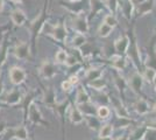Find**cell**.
I'll list each match as a JSON object with an SVG mask.
<instances>
[{
    "label": "cell",
    "instance_id": "f6af8a7d",
    "mask_svg": "<svg viewBox=\"0 0 156 140\" xmlns=\"http://www.w3.org/2000/svg\"><path fill=\"white\" fill-rule=\"evenodd\" d=\"M2 91H4V84H2V82L0 81V95L2 93Z\"/></svg>",
    "mask_w": 156,
    "mask_h": 140
},
{
    "label": "cell",
    "instance_id": "5bb4252c",
    "mask_svg": "<svg viewBox=\"0 0 156 140\" xmlns=\"http://www.w3.org/2000/svg\"><path fill=\"white\" fill-rule=\"evenodd\" d=\"M110 103L112 104V106L114 107V111L117 113L118 117H126V118H130L129 113L127 111V109L125 107V105L122 104V102L120 98H117L114 96H112L110 98Z\"/></svg>",
    "mask_w": 156,
    "mask_h": 140
},
{
    "label": "cell",
    "instance_id": "f5cc1de1",
    "mask_svg": "<svg viewBox=\"0 0 156 140\" xmlns=\"http://www.w3.org/2000/svg\"><path fill=\"white\" fill-rule=\"evenodd\" d=\"M66 1H80V0H66Z\"/></svg>",
    "mask_w": 156,
    "mask_h": 140
},
{
    "label": "cell",
    "instance_id": "3957f363",
    "mask_svg": "<svg viewBox=\"0 0 156 140\" xmlns=\"http://www.w3.org/2000/svg\"><path fill=\"white\" fill-rule=\"evenodd\" d=\"M48 34L51 35L52 39L55 41L64 43L65 40H66V36H68V31H66L65 22L63 21V19H61L56 25L50 26V31L48 32Z\"/></svg>",
    "mask_w": 156,
    "mask_h": 140
},
{
    "label": "cell",
    "instance_id": "7a4b0ae2",
    "mask_svg": "<svg viewBox=\"0 0 156 140\" xmlns=\"http://www.w3.org/2000/svg\"><path fill=\"white\" fill-rule=\"evenodd\" d=\"M128 36H129V46L127 49V56L129 57L130 60L133 61L134 66L140 70L141 68V55H140V48L137 45L136 36H135V32H134V25L132 26L130 31L128 32Z\"/></svg>",
    "mask_w": 156,
    "mask_h": 140
},
{
    "label": "cell",
    "instance_id": "60d3db41",
    "mask_svg": "<svg viewBox=\"0 0 156 140\" xmlns=\"http://www.w3.org/2000/svg\"><path fill=\"white\" fill-rule=\"evenodd\" d=\"M75 87L73 84L71 83V81L70 80H66V81H64L63 83H62V89L64 90L65 92H69V91H71L72 90V88Z\"/></svg>",
    "mask_w": 156,
    "mask_h": 140
},
{
    "label": "cell",
    "instance_id": "6da1fadb",
    "mask_svg": "<svg viewBox=\"0 0 156 140\" xmlns=\"http://www.w3.org/2000/svg\"><path fill=\"white\" fill-rule=\"evenodd\" d=\"M48 6H47V0L44 1V5L42 7V9L40 11V13L37 14V16L34 19L33 21H30V23L28 25L29 28V32L32 35V53L35 54L36 52V42H37V38L39 35L42 33L43 28L46 26L47 20L49 18V14H48Z\"/></svg>",
    "mask_w": 156,
    "mask_h": 140
},
{
    "label": "cell",
    "instance_id": "816d5d0a",
    "mask_svg": "<svg viewBox=\"0 0 156 140\" xmlns=\"http://www.w3.org/2000/svg\"><path fill=\"white\" fill-rule=\"evenodd\" d=\"M154 85H155V92H156V78H155V81H154Z\"/></svg>",
    "mask_w": 156,
    "mask_h": 140
},
{
    "label": "cell",
    "instance_id": "1f68e13d",
    "mask_svg": "<svg viewBox=\"0 0 156 140\" xmlns=\"http://www.w3.org/2000/svg\"><path fill=\"white\" fill-rule=\"evenodd\" d=\"M111 114V110L106 105H100L97 109V117L100 120H106Z\"/></svg>",
    "mask_w": 156,
    "mask_h": 140
},
{
    "label": "cell",
    "instance_id": "9c48e42d",
    "mask_svg": "<svg viewBox=\"0 0 156 140\" xmlns=\"http://www.w3.org/2000/svg\"><path fill=\"white\" fill-rule=\"evenodd\" d=\"M27 77L26 71L20 67H13L11 68L9 70V78H11V82L13 83L14 85H19V84H22Z\"/></svg>",
    "mask_w": 156,
    "mask_h": 140
},
{
    "label": "cell",
    "instance_id": "d4e9b609",
    "mask_svg": "<svg viewBox=\"0 0 156 140\" xmlns=\"http://www.w3.org/2000/svg\"><path fill=\"white\" fill-rule=\"evenodd\" d=\"M148 131L147 125H142V126L136 127L129 135V140H142L144 138V135Z\"/></svg>",
    "mask_w": 156,
    "mask_h": 140
},
{
    "label": "cell",
    "instance_id": "d6986e66",
    "mask_svg": "<svg viewBox=\"0 0 156 140\" xmlns=\"http://www.w3.org/2000/svg\"><path fill=\"white\" fill-rule=\"evenodd\" d=\"M23 99V96H22V93L20 92L19 90H12L11 92L7 95L6 97H5V103L8 104V105H16V104H19L21 103Z\"/></svg>",
    "mask_w": 156,
    "mask_h": 140
},
{
    "label": "cell",
    "instance_id": "9a60e30c",
    "mask_svg": "<svg viewBox=\"0 0 156 140\" xmlns=\"http://www.w3.org/2000/svg\"><path fill=\"white\" fill-rule=\"evenodd\" d=\"M89 7H90L89 19L96 16L99 12H101L104 9H107L106 4H105V0H89Z\"/></svg>",
    "mask_w": 156,
    "mask_h": 140
},
{
    "label": "cell",
    "instance_id": "e0dca14e",
    "mask_svg": "<svg viewBox=\"0 0 156 140\" xmlns=\"http://www.w3.org/2000/svg\"><path fill=\"white\" fill-rule=\"evenodd\" d=\"M11 20L15 26L21 27L27 22V16L22 9L16 8V9L12 11V13H11Z\"/></svg>",
    "mask_w": 156,
    "mask_h": 140
},
{
    "label": "cell",
    "instance_id": "7bdbcfd3",
    "mask_svg": "<svg viewBox=\"0 0 156 140\" xmlns=\"http://www.w3.org/2000/svg\"><path fill=\"white\" fill-rule=\"evenodd\" d=\"M6 130V123L5 121H0V134L4 133Z\"/></svg>",
    "mask_w": 156,
    "mask_h": 140
},
{
    "label": "cell",
    "instance_id": "5b68a950",
    "mask_svg": "<svg viewBox=\"0 0 156 140\" xmlns=\"http://www.w3.org/2000/svg\"><path fill=\"white\" fill-rule=\"evenodd\" d=\"M84 1L85 0H80V1H66V0H59L61 6L64 7L66 11H69L73 15H78V14H84Z\"/></svg>",
    "mask_w": 156,
    "mask_h": 140
},
{
    "label": "cell",
    "instance_id": "bcb514c9",
    "mask_svg": "<svg viewBox=\"0 0 156 140\" xmlns=\"http://www.w3.org/2000/svg\"><path fill=\"white\" fill-rule=\"evenodd\" d=\"M143 1H146V0H133L134 5H137V4H140V2H143Z\"/></svg>",
    "mask_w": 156,
    "mask_h": 140
},
{
    "label": "cell",
    "instance_id": "e575fe53",
    "mask_svg": "<svg viewBox=\"0 0 156 140\" xmlns=\"http://www.w3.org/2000/svg\"><path fill=\"white\" fill-rule=\"evenodd\" d=\"M114 82H115V85H117V88L121 91V93H124L125 89L127 88V82L119 75L118 73H114Z\"/></svg>",
    "mask_w": 156,
    "mask_h": 140
},
{
    "label": "cell",
    "instance_id": "ba28073f",
    "mask_svg": "<svg viewBox=\"0 0 156 140\" xmlns=\"http://www.w3.org/2000/svg\"><path fill=\"white\" fill-rule=\"evenodd\" d=\"M40 75L44 80H51L52 77L56 75V66L52 63L50 60H44L39 68Z\"/></svg>",
    "mask_w": 156,
    "mask_h": 140
},
{
    "label": "cell",
    "instance_id": "ac0fdd59",
    "mask_svg": "<svg viewBox=\"0 0 156 140\" xmlns=\"http://www.w3.org/2000/svg\"><path fill=\"white\" fill-rule=\"evenodd\" d=\"M111 66L115 71H122L126 66H127V61L125 59L124 55H113L111 57Z\"/></svg>",
    "mask_w": 156,
    "mask_h": 140
},
{
    "label": "cell",
    "instance_id": "277c9868",
    "mask_svg": "<svg viewBox=\"0 0 156 140\" xmlns=\"http://www.w3.org/2000/svg\"><path fill=\"white\" fill-rule=\"evenodd\" d=\"M72 28L79 34H86L89 32V20L87 16H85L83 14H78L75 15L71 20Z\"/></svg>",
    "mask_w": 156,
    "mask_h": 140
},
{
    "label": "cell",
    "instance_id": "7c38bea8",
    "mask_svg": "<svg viewBox=\"0 0 156 140\" xmlns=\"http://www.w3.org/2000/svg\"><path fill=\"white\" fill-rule=\"evenodd\" d=\"M147 67L154 68L156 70V34L151 38L147 53Z\"/></svg>",
    "mask_w": 156,
    "mask_h": 140
},
{
    "label": "cell",
    "instance_id": "30bf717a",
    "mask_svg": "<svg viewBox=\"0 0 156 140\" xmlns=\"http://www.w3.org/2000/svg\"><path fill=\"white\" fill-rule=\"evenodd\" d=\"M128 87L132 89V91L136 95H140L141 92V89L143 85V77L140 73H134L129 77V80L127 82Z\"/></svg>",
    "mask_w": 156,
    "mask_h": 140
},
{
    "label": "cell",
    "instance_id": "f35d334b",
    "mask_svg": "<svg viewBox=\"0 0 156 140\" xmlns=\"http://www.w3.org/2000/svg\"><path fill=\"white\" fill-rule=\"evenodd\" d=\"M66 57H68V53L65 52L64 49H59L58 52L56 53V55H55V60H56V62H57V63H59V64H63V63H65Z\"/></svg>",
    "mask_w": 156,
    "mask_h": 140
},
{
    "label": "cell",
    "instance_id": "603a6c76",
    "mask_svg": "<svg viewBox=\"0 0 156 140\" xmlns=\"http://www.w3.org/2000/svg\"><path fill=\"white\" fill-rule=\"evenodd\" d=\"M101 76H103V69L101 68H90L85 73V80L87 82H91V81L101 78Z\"/></svg>",
    "mask_w": 156,
    "mask_h": 140
},
{
    "label": "cell",
    "instance_id": "836d02e7",
    "mask_svg": "<svg viewBox=\"0 0 156 140\" xmlns=\"http://www.w3.org/2000/svg\"><path fill=\"white\" fill-rule=\"evenodd\" d=\"M112 31H113V28L108 25H106L105 22H103L99 28H98V36H100V38H107V36H110V34L112 33Z\"/></svg>",
    "mask_w": 156,
    "mask_h": 140
},
{
    "label": "cell",
    "instance_id": "4fadbf2b",
    "mask_svg": "<svg viewBox=\"0 0 156 140\" xmlns=\"http://www.w3.org/2000/svg\"><path fill=\"white\" fill-rule=\"evenodd\" d=\"M128 46H129V36H128V34H124L122 36L118 38L117 40L114 41V50L119 55H125L127 53Z\"/></svg>",
    "mask_w": 156,
    "mask_h": 140
},
{
    "label": "cell",
    "instance_id": "d590c367",
    "mask_svg": "<svg viewBox=\"0 0 156 140\" xmlns=\"http://www.w3.org/2000/svg\"><path fill=\"white\" fill-rule=\"evenodd\" d=\"M89 85L91 88H93L94 90H97V91H103L105 88H106V81L103 80V78H98V80L89 82Z\"/></svg>",
    "mask_w": 156,
    "mask_h": 140
},
{
    "label": "cell",
    "instance_id": "52a82bcc",
    "mask_svg": "<svg viewBox=\"0 0 156 140\" xmlns=\"http://www.w3.org/2000/svg\"><path fill=\"white\" fill-rule=\"evenodd\" d=\"M14 55L16 59L19 60H27L30 57V53H32V49L29 47V43L28 42H25V41H19L15 47H14Z\"/></svg>",
    "mask_w": 156,
    "mask_h": 140
},
{
    "label": "cell",
    "instance_id": "ffe728a7",
    "mask_svg": "<svg viewBox=\"0 0 156 140\" xmlns=\"http://www.w3.org/2000/svg\"><path fill=\"white\" fill-rule=\"evenodd\" d=\"M69 118L71 120L72 124L78 125L82 124L84 121V114L80 112V110L78 109V106H71L70 107V112H69Z\"/></svg>",
    "mask_w": 156,
    "mask_h": 140
},
{
    "label": "cell",
    "instance_id": "f1b7e54d",
    "mask_svg": "<svg viewBox=\"0 0 156 140\" xmlns=\"http://www.w3.org/2000/svg\"><path fill=\"white\" fill-rule=\"evenodd\" d=\"M86 42H87V40H86V38H85L84 34L77 33V35H76L71 41V47L72 48H75V49H80Z\"/></svg>",
    "mask_w": 156,
    "mask_h": 140
},
{
    "label": "cell",
    "instance_id": "f546056e",
    "mask_svg": "<svg viewBox=\"0 0 156 140\" xmlns=\"http://www.w3.org/2000/svg\"><path fill=\"white\" fill-rule=\"evenodd\" d=\"M113 133V125L105 124L99 128V138H111Z\"/></svg>",
    "mask_w": 156,
    "mask_h": 140
},
{
    "label": "cell",
    "instance_id": "11a10c76",
    "mask_svg": "<svg viewBox=\"0 0 156 140\" xmlns=\"http://www.w3.org/2000/svg\"><path fill=\"white\" fill-rule=\"evenodd\" d=\"M51 2H54V0H51Z\"/></svg>",
    "mask_w": 156,
    "mask_h": 140
},
{
    "label": "cell",
    "instance_id": "681fc988",
    "mask_svg": "<svg viewBox=\"0 0 156 140\" xmlns=\"http://www.w3.org/2000/svg\"><path fill=\"white\" fill-rule=\"evenodd\" d=\"M2 2H4V1H0V11H2V8H4V5H2Z\"/></svg>",
    "mask_w": 156,
    "mask_h": 140
},
{
    "label": "cell",
    "instance_id": "cb8c5ba5",
    "mask_svg": "<svg viewBox=\"0 0 156 140\" xmlns=\"http://www.w3.org/2000/svg\"><path fill=\"white\" fill-rule=\"evenodd\" d=\"M91 98L89 96V93L86 92V90L84 89V87H79L77 89V93H76V105L83 104L86 102H90Z\"/></svg>",
    "mask_w": 156,
    "mask_h": 140
},
{
    "label": "cell",
    "instance_id": "83f0119b",
    "mask_svg": "<svg viewBox=\"0 0 156 140\" xmlns=\"http://www.w3.org/2000/svg\"><path fill=\"white\" fill-rule=\"evenodd\" d=\"M43 102L49 106H55L56 105V93L52 90V88H49L46 91V95L43 96Z\"/></svg>",
    "mask_w": 156,
    "mask_h": 140
},
{
    "label": "cell",
    "instance_id": "8992f818",
    "mask_svg": "<svg viewBox=\"0 0 156 140\" xmlns=\"http://www.w3.org/2000/svg\"><path fill=\"white\" fill-rule=\"evenodd\" d=\"M27 114H28V117H29V120L32 121L34 125H43V126H48V125H49L46 120L43 119L39 106H36L35 103H32V104H30V106L28 109V113Z\"/></svg>",
    "mask_w": 156,
    "mask_h": 140
},
{
    "label": "cell",
    "instance_id": "b9f144b4",
    "mask_svg": "<svg viewBox=\"0 0 156 140\" xmlns=\"http://www.w3.org/2000/svg\"><path fill=\"white\" fill-rule=\"evenodd\" d=\"M69 80L71 81V83L73 84V85H76V84H78V82H79V78H78L77 75H72L71 77L69 78Z\"/></svg>",
    "mask_w": 156,
    "mask_h": 140
},
{
    "label": "cell",
    "instance_id": "ab89813d",
    "mask_svg": "<svg viewBox=\"0 0 156 140\" xmlns=\"http://www.w3.org/2000/svg\"><path fill=\"white\" fill-rule=\"evenodd\" d=\"M64 64L65 66H68V67H75V66H77L78 64V61H77V59L75 57V55H68V57H66V61H65Z\"/></svg>",
    "mask_w": 156,
    "mask_h": 140
},
{
    "label": "cell",
    "instance_id": "7402d4cb",
    "mask_svg": "<svg viewBox=\"0 0 156 140\" xmlns=\"http://www.w3.org/2000/svg\"><path fill=\"white\" fill-rule=\"evenodd\" d=\"M134 110H135L139 114L143 116V114H147L149 112L150 105L148 104V102L146 99L139 98V99L135 102V104H134Z\"/></svg>",
    "mask_w": 156,
    "mask_h": 140
},
{
    "label": "cell",
    "instance_id": "8d00e7d4",
    "mask_svg": "<svg viewBox=\"0 0 156 140\" xmlns=\"http://www.w3.org/2000/svg\"><path fill=\"white\" fill-rule=\"evenodd\" d=\"M103 22H105L106 25L111 26L112 28H114V27L118 25V19H117V16H115L114 14L108 13V14H106V15L104 16V21H103Z\"/></svg>",
    "mask_w": 156,
    "mask_h": 140
},
{
    "label": "cell",
    "instance_id": "ee69618b",
    "mask_svg": "<svg viewBox=\"0 0 156 140\" xmlns=\"http://www.w3.org/2000/svg\"><path fill=\"white\" fill-rule=\"evenodd\" d=\"M114 140H129V135H127V134H124V135H120V137H118L117 139Z\"/></svg>",
    "mask_w": 156,
    "mask_h": 140
},
{
    "label": "cell",
    "instance_id": "c3c4849f",
    "mask_svg": "<svg viewBox=\"0 0 156 140\" xmlns=\"http://www.w3.org/2000/svg\"><path fill=\"white\" fill-rule=\"evenodd\" d=\"M153 112L155 113V117H156V104L154 105V106H153Z\"/></svg>",
    "mask_w": 156,
    "mask_h": 140
},
{
    "label": "cell",
    "instance_id": "8fae6325",
    "mask_svg": "<svg viewBox=\"0 0 156 140\" xmlns=\"http://www.w3.org/2000/svg\"><path fill=\"white\" fill-rule=\"evenodd\" d=\"M155 5V1L154 0H146L143 2H140L135 5V14H136V18H142L147 14L151 13L153 8Z\"/></svg>",
    "mask_w": 156,
    "mask_h": 140
},
{
    "label": "cell",
    "instance_id": "4316f807",
    "mask_svg": "<svg viewBox=\"0 0 156 140\" xmlns=\"http://www.w3.org/2000/svg\"><path fill=\"white\" fill-rule=\"evenodd\" d=\"M12 133H13V137H15L18 140L28 139V131L23 125H20L15 128H12Z\"/></svg>",
    "mask_w": 156,
    "mask_h": 140
},
{
    "label": "cell",
    "instance_id": "f907efd6",
    "mask_svg": "<svg viewBox=\"0 0 156 140\" xmlns=\"http://www.w3.org/2000/svg\"><path fill=\"white\" fill-rule=\"evenodd\" d=\"M99 140H112L111 138H99Z\"/></svg>",
    "mask_w": 156,
    "mask_h": 140
},
{
    "label": "cell",
    "instance_id": "484cf974",
    "mask_svg": "<svg viewBox=\"0 0 156 140\" xmlns=\"http://www.w3.org/2000/svg\"><path fill=\"white\" fill-rule=\"evenodd\" d=\"M84 120H86V123H87V126L90 127L91 130H98L99 131V128L101 126V120L99 119L98 117L96 116H84Z\"/></svg>",
    "mask_w": 156,
    "mask_h": 140
},
{
    "label": "cell",
    "instance_id": "4dcf8cb0",
    "mask_svg": "<svg viewBox=\"0 0 156 140\" xmlns=\"http://www.w3.org/2000/svg\"><path fill=\"white\" fill-rule=\"evenodd\" d=\"M142 77L143 80H146L147 82L149 83H154V81L156 78V70L154 68H150V67H146L144 71L142 74Z\"/></svg>",
    "mask_w": 156,
    "mask_h": 140
},
{
    "label": "cell",
    "instance_id": "44dd1931",
    "mask_svg": "<svg viewBox=\"0 0 156 140\" xmlns=\"http://www.w3.org/2000/svg\"><path fill=\"white\" fill-rule=\"evenodd\" d=\"M77 106L84 116H96L97 114L96 105L93 103H91V100L90 102H86V103H83V104H79Z\"/></svg>",
    "mask_w": 156,
    "mask_h": 140
},
{
    "label": "cell",
    "instance_id": "2e32d148",
    "mask_svg": "<svg viewBox=\"0 0 156 140\" xmlns=\"http://www.w3.org/2000/svg\"><path fill=\"white\" fill-rule=\"evenodd\" d=\"M120 8L127 20H130L133 18V14L135 12V5H134L133 0H122L120 2Z\"/></svg>",
    "mask_w": 156,
    "mask_h": 140
},
{
    "label": "cell",
    "instance_id": "d6a6232c",
    "mask_svg": "<svg viewBox=\"0 0 156 140\" xmlns=\"http://www.w3.org/2000/svg\"><path fill=\"white\" fill-rule=\"evenodd\" d=\"M130 124H133V120L130 119V118H126V117H118L113 126H115L117 128H125V127L129 126Z\"/></svg>",
    "mask_w": 156,
    "mask_h": 140
},
{
    "label": "cell",
    "instance_id": "db71d44e",
    "mask_svg": "<svg viewBox=\"0 0 156 140\" xmlns=\"http://www.w3.org/2000/svg\"><path fill=\"white\" fill-rule=\"evenodd\" d=\"M0 1H5V0H0Z\"/></svg>",
    "mask_w": 156,
    "mask_h": 140
},
{
    "label": "cell",
    "instance_id": "9f6ffc18",
    "mask_svg": "<svg viewBox=\"0 0 156 140\" xmlns=\"http://www.w3.org/2000/svg\"><path fill=\"white\" fill-rule=\"evenodd\" d=\"M155 33H156V28H155Z\"/></svg>",
    "mask_w": 156,
    "mask_h": 140
},
{
    "label": "cell",
    "instance_id": "74e56055",
    "mask_svg": "<svg viewBox=\"0 0 156 140\" xmlns=\"http://www.w3.org/2000/svg\"><path fill=\"white\" fill-rule=\"evenodd\" d=\"M8 46H7L6 41H4V43L0 46V67L4 64V62L6 61L7 54H8Z\"/></svg>",
    "mask_w": 156,
    "mask_h": 140
},
{
    "label": "cell",
    "instance_id": "7dc6e473",
    "mask_svg": "<svg viewBox=\"0 0 156 140\" xmlns=\"http://www.w3.org/2000/svg\"><path fill=\"white\" fill-rule=\"evenodd\" d=\"M12 1H14V2H20V4H21V2H25L26 0H12Z\"/></svg>",
    "mask_w": 156,
    "mask_h": 140
}]
</instances>
